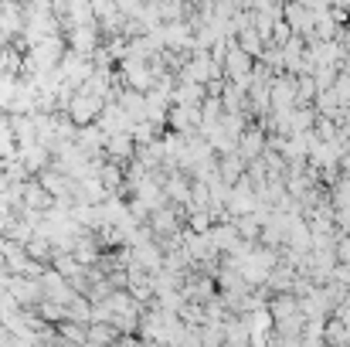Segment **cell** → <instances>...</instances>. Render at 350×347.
Instances as JSON below:
<instances>
[{
	"label": "cell",
	"mask_w": 350,
	"mask_h": 347,
	"mask_svg": "<svg viewBox=\"0 0 350 347\" xmlns=\"http://www.w3.org/2000/svg\"><path fill=\"white\" fill-rule=\"evenodd\" d=\"M238 157H245V160H252V157H258L262 150H265V129L262 126H252V129H241V136H238Z\"/></svg>",
	"instance_id": "obj_1"
},
{
	"label": "cell",
	"mask_w": 350,
	"mask_h": 347,
	"mask_svg": "<svg viewBox=\"0 0 350 347\" xmlns=\"http://www.w3.org/2000/svg\"><path fill=\"white\" fill-rule=\"evenodd\" d=\"M238 34H241V41H238V48H241L245 55H252V58H258V55H262V48H265V41H262V34H258V31H255L252 24H245V27H241Z\"/></svg>",
	"instance_id": "obj_2"
},
{
	"label": "cell",
	"mask_w": 350,
	"mask_h": 347,
	"mask_svg": "<svg viewBox=\"0 0 350 347\" xmlns=\"http://www.w3.org/2000/svg\"><path fill=\"white\" fill-rule=\"evenodd\" d=\"M323 341H327V344H347V341H350L347 324H344L340 317L327 320V324H323Z\"/></svg>",
	"instance_id": "obj_3"
},
{
	"label": "cell",
	"mask_w": 350,
	"mask_h": 347,
	"mask_svg": "<svg viewBox=\"0 0 350 347\" xmlns=\"http://www.w3.org/2000/svg\"><path fill=\"white\" fill-rule=\"evenodd\" d=\"M317 96V82L313 75H296V106H310Z\"/></svg>",
	"instance_id": "obj_4"
},
{
	"label": "cell",
	"mask_w": 350,
	"mask_h": 347,
	"mask_svg": "<svg viewBox=\"0 0 350 347\" xmlns=\"http://www.w3.org/2000/svg\"><path fill=\"white\" fill-rule=\"evenodd\" d=\"M241 170H245V164L238 160V153L232 150V157H225V164H221V174H225V181H228V184H234V181L241 177Z\"/></svg>",
	"instance_id": "obj_5"
},
{
	"label": "cell",
	"mask_w": 350,
	"mask_h": 347,
	"mask_svg": "<svg viewBox=\"0 0 350 347\" xmlns=\"http://www.w3.org/2000/svg\"><path fill=\"white\" fill-rule=\"evenodd\" d=\"M241 99H245V86H228V92H225V106L238 113L241 110Z\"/></svg>",
	"instance_id": "obj_6"
},
{
	"label": "cell",
	"mask_w": 350,
	"mask_h": 347,
	"mask_svg": "<svg viewBox=\"0 0 350 347\" xmlns=\"http://www.w3.org/2000/svg\"><path fill=\"white\" fill-rule=\"evenodd\" d=\"M275 3H289V0H275Z\"/></svg>",
	"instance_id": "obj_7"
}]
</instances>
